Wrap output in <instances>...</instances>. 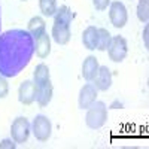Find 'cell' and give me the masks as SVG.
Masks as SVG:
<instances>
[{"label": "cell", "instance_id": "cell-9", "mask_svg": "<svg viewBox=\"0 0 149 149\" xmlns=\"http://www.w3.org/2000/svg\"><path fill=\"white\" fill-rule=\"evenodd\" d=\"M93 85L97 88V91H107L112 85V72L107 66H98V70L93 79Z\"/></svg>", "mask_w": 149, "mask_h": 149}, {"label": "cell", "instance_id": "cell-17", "mask_svg": "<svg viewBox=\"0 0 149 149\" xmlns=\"http://www.w3.org/2000/svg\"><path fill=\"white\" fill-rule=\"evenodd\" d=\"M112 42V34L107 29H98V39H97V48L98 51H107V48Z\"/></svg>", "mask_w": 149, "mask_h": 149}, {"label": "cell", "instance_id": "cell-10", "mask_svg": "<svg viewBox=\"0 0 149 149\" xmlns=\"http://www.w3.org/2000/svg\"><path fill=\"white\" fill-rule=\"evenodd\" d=\"M52 94H54V86L51 79L37 85V91H36V102L40 107H45L51 103L52 100Z\"/></svg>", "mask_w": 149, "mask_h": 149}, {"label": "cell", "instance_id": "cell-15", "mask_svg": "<svg viewBox=\"0 0 149 149\" xmlns=\"http://www.w3.org/2000/svg\"><path fill=\"white\" fill-rule=\"evenodd\" d=\"M97 39H98V29L94 26L86 27L82 33V43L86 49L90 51H94L97 48Z\"/></svg>", "mask_w": 149, "mask_h": 149}, {"label": "cell", "instance_id": "cell-4", "mask_svg": "<svg viewBox=\"0 0 149 149\" xmlns=\"http://www.w3.org/2000/svg\"><path fill=\"white\" fill-rule=\"evenodd\" d=\"M31 133L39 142H46L51 137L52 133V124L45 115H37L31 122Z\"/></svg>", "mask_w": 149, "mask_h": 149}, {"label": "cell", "instance_id": "cell-11", "mask_svg": "<svg viewBox=\"0 0 149 149\" xmlns=\"http://www.w3.org/2000/svg\"><path fill=\"white\" fill-rule=\"evenodd\" d=\"M95 100H97V88L93 84H85L79 91V98H78L79 107L88 109Z\"/></svg>", "mask_w": 149, "mask_h": 149}, {"label": "cell", "instance_id": "cell-25", "mask_svg": "<svg viewBox=\"0 0 149 149\" xmlns=\"http://www.w3.org/2000/svg\"><path fill=\"white\" fill-rule=\"evenodd\" d=\"M21 2H27V0H21Z\"/></svg>", "mask_w": 149, "mask_h": 149}, {"label": "cell", "instance_id": "cell-14", "mask_svg": "<svg viewBox=\"0 0 149 149\" xmlns=\"http://www.w3.org/2000/svg\"><path fill=\"white\" fill-rule=\"evenodd\" d=\"M27 31L33 36V39H37L40 37L43 33H46V22L42 17L36 15L29 21V26H27Z\"/></svg>", "mask_w": 149, "mask_h": 149}, {"label": "cell", "instance_id": "cell-5", "mask_svg": "<svg viewBox=\"0 0 149 149\" xmlns=\"http://www.w3.org/2000/svg\"><path fill=\"white\" fill-rule=\"evenodd\" d=\"M31 133V125L27 118L18 116L10 125V136L17 143H26L30 137Z\"/></svg>", "mask_w": 149, "mask_h": 149}, {"label": "cell", "instance_id": "cell-23", "mask_svg": "<svg viewBox=\"0 0 149 149\" xmlns=\"http://www.w3.org/2000/svg\"><path fill=\"white\" fill-rule=\"evenodd\" d=\"M148 33H149V27L146 26L145 30H143V40H145V46L148 48L149 46V39H148Z\"/></svg>", "mask_w": 149, "mask_h": 149}, {"label": "cell", "instance_id": "cell-13", "mask_svg": "<svg viewBox=\"0 0 149 149\" xmlns=\"http://www.w3.org/2000/svg\"><path fill=\"white\" fill-rule=\"evenodd\" d=\"M98 60L94 57V55H88L85 60H84V64H82V76L85 81L91 82L95 76V73L98 70Z\"/></svg>", "mask_w": 149, "mask_h": 149}, {"label": "cell", "instance_id": "cell-18", "mask_svg": "<svg viewBox=\"0 0 149 149\" xmlns=\"http://www.w3.org/2000/svg\"><path fill=\"white\" fill-rule=\"evenodd\" d=\"M39 8L45 17H54L57 12V2L55 0H39Z\"/></svg>", "mask_w": 149, "mask_h": 149}, {"label": "cell", "instance_id": "cell-8", "mask_svg": "<svg viewBox=\"0 0 149 149\" xmlns=\"http://www.w3.org/2000/svg\"><path fill=\"white\" fill-rule=\"evenodd\" d=\"M36 91H37V85L34 81H24L21 82L19 88H18V100L24 106H30L36 100Z\"/></svg>", "mask_w": 149, "mask_h": 149}, {"label": "cell", "instance_id": "cell-22", "mask_svg": "<svg viewBox=\"0 0 149 149\" xmlns=\"http://www.w3.org/2000/svg\"><path fill=\"white\" fill-rule=\"evenodd\" d=\"M17 148V142L14 139H5L0 142V149H15Z\"/></svg>", "mask_w": 149, "mask_h": 149}, {"label": "cell", "instance_id": "cell-3", "mask_svg": "<svg viewBox=\"0 0 149 149\" xmlns=\"http://www.w3.org/2000/svg\"><path fill=\"white\" fill-rule=\"evenodd\" d=\"M85 122H86V125L93 130L102 128L107 122V107H106V104L103 102L95 100L88 107V112H86V116H85Z\"/></svg>", "mask_w": 149, "mask_h": 149}, {"label": "cell", "instance_id": "cell-19", "mask_svg": "<svg viewBox=\"0 0 149 149\" xmlns=\"http://www.w3.org/2000/svg\"><path fill=\"white\" fill-rule=\"evenodd\" d=\"M137 18L143 24L149 21V0H140L137 5Z\"/></svg>", "mask_w": 149, "mask_h": 149}, {"label": "cell", "instance_id": "cell-24", "mask_svg": "<svg viewBox=\"0 0 149 149\" xmlns=\"http://www.w3.org/2000/svg\"><path fill=\"white\" fill-rule=\"evenodd\" d=\"M0 27H2V18H0Z\"/></svg>", "mask_w": 149, "mask_h": 149}, {"label": "cell", "instance_id": "cell-6", "mask_svg": "<svg viewBox=\"0 0 149 149\" xmlns=\"http://www.w3.org/2000/svg\"><path fill=\"white\" fill-rule=\"evenodd\" d=\"M107 54H109V58L113 61V63H121V61H124V58L128 54L127 40L124 39L122 36H112V42L107 48Z\"/></svg>", "mask_w": 149, "mask_h": 149}, {"label": "cell", "instance_id": "cell-20", "mask_svg": "<svg viewBox=\"0 0 149 149\" xmlns=\"http://www.w3.org/2000/svg\"><path fill=\"white\" fill-rule=\"evenodd\" d=\"M9 94V84L3 74H0V98H6Z\"/></svg>", "mask_w": 149, "mask_h": 149}, {"label": "cell", "instance_id": "cell-2", "mask_svg": "<svg viewBox=\"0 0 149 149\" xmlns=\"http://www.w3.org/2000/svg\"><path fill=\"white\" fill-rule=\"evenodd\" d=\"M73 19L72 9L69 6H60L57 8V12L54 15V26H52V34L51 37L58 45H67L70 40V24Z\"/></svg>", "mask_w": 149, "mask_h": 149}, {"label": "cell", "instance_id": "cell-1", "mask_svg": "<svg viewBox=\"0 0 149 149\" xmlns=\"http://www.w3.org/2000/svg\"><path fill=\"white\" fill-rule=\"evenodd\" d=\"M34 52V39L21 29L9 30L0 36V74L14 78L26 67Z\"/></svg>", "mask_w": 149, "mask_h": 149}, {"label": "cell", "instance_id": "cell-7", "mask_svg": "<svg viewBox=\"0 0 149 149\" xmlns=\"http://www.w3.org/2000/svg\"><path fill=\"white\" fill-rule=\"evenodd\" d=\"M109 19L113 27L122 29L128 21V14H127L125 5L122 2H112L110 8H109Z\"/></svg>", "mask_w": 149, "mask_h": 149}, {"label": "cell", "instance_id": "cell-12", "mask_svg": "<svg viewBox=\"0 0 149 149\" xmlns=\"http://www.w3.org/2000/svg\"><path fill=\"white\" fill-rule=\"evenodd\" d=\"M34 52L39 58H46L51 54V36H48V33L34 39Z\"/></svg>", "mask_w": 149, "mask_h": 149}, {"label": "cell", "instance_id": "cell-21", "mask_svg": "<svg viewBox=\"0 0 149 149\" xmlns=\"http://www.w3.org/2000/svg\"><path fill=\"white\" fill-rule=\"evenodd\" d=\"M93 5L97 10H104L110 5V0H93Z\"/></svg>", "mask_w": 149, "mask_h": 149}, {"label": "cell", "instance_id": "cell-16", "mask_svg": "<svg viewBox=\"0 0 149 149\" xmlns=\"http://www.w3.org/2000/svg\"><path fill=\"white\" fill-rule=\"evenodd\" d=\"M49 79H51L49 67H48L46 64H43V63L37 64V66L34 67V72H33V81H34V84H36V85H40V84H43V82H46V81H49Z\"/></svg>", "mask_w": 149, "mask_h": 149}]
</instances>
